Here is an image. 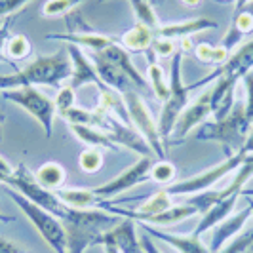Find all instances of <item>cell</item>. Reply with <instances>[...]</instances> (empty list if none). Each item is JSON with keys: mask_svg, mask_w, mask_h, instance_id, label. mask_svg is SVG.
<instances>
[{"mask_svg": "<svg viewBox=\"0 0 253 253\" xmlns=\"http://www.w3.org/2000/svg\"><path fill=\"white\" fill-rule=\"evenodd\" d=\"M122 221V217L105 210H75L69 208L61 219L67 238V253H84L93 248L99 236Z\"/></svg>", "mask_w": 253, "mask_h": 253, "instance_id": "6da1fadb", "label": "cell"}, {"mask_svg": "<svg viewBox=\"0 0 253 253\" xmlns=\"http://www.w3.org/2000/svg\"><path fill=\"white\" fill-rule=\"evenodd\" d=\"M183 51L177 50L171 55V67H169V97L162 105V111H160V118H158V131H160V137L162 141H166L168 137H171V131L175 127L179 114L185 111V107L189 105V95L190 91L208 86L211 82H215L221 71L217 67L213 73H210L208 76H204L202 80H198L196 84H190L185 86L183 82V75H181V63H183Z\"/></svg>", "mask_w": 253, "mask_h": 253, "instance_id": "7a4b0ae2", "label": "cell"}, {"mask_svg": "<svg viewBox=\"0 0 253 253\" xmlns=\"http://www.w3.org/2000/svg\"><path fill=\"white\" fill-rule=\"evenodd\" d=\"M252 129V122L246 118V107L242 103H234V109L223 118L213 122L200 124L194 137L198 141H217L223 145L225 156L230 158L244 149L248 133Z\"/></svg>", "mask_w": 253, "mask_h": 253, "instance_id": "3957f363", "label": "cell"}, {"mask_svg": "<svg viewBox=\"0 0 253 253\" xmlns=\"http://www.w3.org/2000/svg\"><path fill=\"white\" fill-rule=\"evenodd\" d=\"M6 194L10 196L13 204H17V208L23 211V215L33 223V227L38 230V234L42 236V240L50 246L55 253H67V238H65V228L61 219L51 215L50 211L38 208L37 204L29 202L23 194H19L12 187L4 185Z\"/></svg>", "mask_w": 253, "mask_h": 253, "instance_id": "277c9868", "label": "cell"}, {"mask_svg": "<svg viewBox=\"0 0 253 253\" xmlns=\"http://www.w3.org/2000/svg\"><path fill=\"white\" fill-rule=\"evenodd\" d=\"M2 185L12 187V189L17 190L19 194H23L29 202L37 204L38 208L50 211L51 215L59 217V219H63L65 213H67V210H69V208L57 198V194H55L53 190L44 189L37 181V177H35L23 164L17 166V168L13 169L12 175H8V177L4 179Z\"/></svg>", "mask_w": 253, "mask_h": 253, "instance_id": "5b68a950", "label": "cell"}, {"mask_svg": "<svg viewBox=\"0 0 253 253\" xmlns=\"http://www.w3.org/2000/svg\"><path fill=\"white\" fill-rule=\"evenodd\" d=\"M122 101L126 105L127 116H129V124L135 127L141 135H143V139L149 143V147L152 149L154 156H156L158 160H166L164 141H162L160 131H158V122H154L151 111H149L147 103L143 101L139 91L131 89V91L122 93Z\"/></svg>", "mask_w": 253, "mask_h": 253, "instance_id": "8992f818", "label": "cell"}, {"mask_svg": "<svg viewBox=\"0 0 253 253\" xmlns=\"http://www.w3.org/2000/svg\"><path fill=\"white\" fill-rule=\"evenodd\" d=\"M4 99L13 101L17 107H21L25 113H29L33 118H37V122L44 127L46 137L50 139L51 131H53V118H55V105L48 95H44L42 91H38L35 86H25V88H17L12 91H2Z\"/></svg>", "mask_w": 253, "mask_h": 253, "instance_id": "52a82bcc", "label": "cell"}, {"mask_svg": "<svg viewBox=\"0 0 253 253\" xmlns=\"http://www.w3.org/2000/svg\"><path fill=\"white\" fill-rule=\"evenodd\" d=\"M246 152L240 151L238 154L227 158L225 162L213 166L210 169H206L202 173L194 175V177H189L185 181H179V183H173L168 187V192L169 194H177V196H192V194H198V192H204V190H210L215 183H219L223 177H227L228 173H232L234 169H238L242 166V162L246 160Z\"/></svg>", "mask_w": 253, "mask_h": 253, "instance_id": "ba28073f", "label": "cell"}, {"mask_svg": "<svg viewBox=\"0 0 253 253\" xmlns=\"http://www.w3.org/2000/svg\"><path fill=\"white\" fill-rule=\"evenodd\" d=\"M152 164H154V162H152L151 156H141L139 160L133 166H129L126 171H122L120 175H116L114 179H111L109 183L95 187L93 192H95L99 198H103V200L114 198V196H118V194H122V192H126V190L133 189V187H137V185L145 183V181H149V179H151Z\"/></svg>", "mask_w": 253, "mask_h": 253, "instance_id": "9c48e42d", "label": "cell"}, {"mask_svg": "<svg viewBox=\"0 0 253 253\" xmlns=\"http://www.w3.org/2000/svg\"><path fill=\"white\" fill-rule=\"evenodd\" d=\"M103 113V126L101 129L107 131V135L116 143V147H126L129 151L137 152L139 156H154L152 149L149 147V143L143 139L139 131L129 124H124L122 120H118L114 114L105 113V111H99Z\"/></svg>", "mask_w": 253, "mask_h": 253, "instance_id": "30bf717a", "label": "cell"}, {"mask_svg": "<svg viewBox=\"0 0 253 253\" xmlns=\"http://www.w3.org/2000/svg\"><path fill=\"white\" fill-rule=\"evenodd\" d=\"M210 116H211V86L206 89L202 95H198L192 103H189L185 107V111L179 114L175 127L171 131L173 143L183 141L189 135L190 129H194L198 124H204L206 118H210Z\"/></svg>", "mask_w": 253, "mask_h": 253, "instance_id": "8fae6325", "label": "cell"}, {"mask_svg": "<svg viewBox=\"0 0 253 253\" xmlns=\"http://www.w3.org/2000/svg\"><path fill=\"white\" fill-rule=\"evenodd\" d=\"M69 57H71V63H73V75H71V84L69 88H82L86 84H93L99 91H107V86L101 82V78L97 75L95 67L91 63V59L86 57V53L80 50L75 44H69Z\"/></svg>", "mask_w": 253, "mask_h": 253, "instance_id": "7c38bea8", "label": "cell"}, {"mask_svg": "<svg viewBox=\"0 0 253 253\" xmlns=\"http://www.w3.org/2000/svg\"><path fill=\"white\" fill-rule=\"evenodd\" d=\"M135 225L137 223L133 219L122 217V221L116 227H113L111 230H107L105 234L99 236L95 246H99V242H111L120 250V253H145L141 248L139 236L135 232Z\"/></svg>", "mask_w": 253, "mask_h": 253, "instance_id": "4fadbf2b", "label": "cell"}, {"mask_svg": "<svg viewBox=\"0 0 253 253\" xmlns=\"http://www.w3.org/2000/svg\"><path fill=\"white\" fill-rule=\"evenodd\" d=\"M221 71V69H219ZM240 80L234 76L219 75L211 86V116L213 120H223L234 109V91Z\"/></svg>", "mask_w": 253, "mask_h": 253, "instance_id": "5bb4252c", "label": "cell"}, {"mask_svg": "<svg viewBox=\"0 0 253 253\" xmlns=\"http://www.w3.org/2000/svg\"><path fill=\"white\" fill-rule=\"evenodd\" d=\"M143 232H147L151 238H158V240L166 242L168 246H171L177 253H211L210 248H206L200 240V236L196 234H171L166 232L160 227H152L147 223H139Z\"/></svg>", "mask_w": 253, "mask_h": 253, "instance_id": "9a60e30c", "label": "cell"}, {"mask_svg": "<svg viewBox=\"0 0 253 253\" xmlns=\"http://www.w3.org/2000/svg\"><path fill=\"white\" fill-rule=\"evenodd\" d=\"M252 215H253L252 208L248 206L246 210H242V211H238V213L227 217L223 223H219V225L215 227V230H213L211 242H210V252L217 253L223 246H227L228 240L236 238L238 232L244 228V225L248 223V219H250Z\"/></svg>", "mask_w": 253, "mask_h": 253, "instance_id": "2e32d148", "label": "cell"}, {"mask_svg": "<svg viewBox=\"0 0 253 253\" xmlns=\"http://www.w3.org/2000/svg\"><path fill=\"white\" fill-rule=\"evenodd\" d=\"M217 21H211L208 17H196V19H187V21H179V23H168L160 25L154 31V37L168 38V40H181V38H190L196 33L217 29Z\"/></svg>", "mask_w": 253, "mask_h": 253, "instance_id": "e0dca14e", "label": "cell"}, {"mask_svg": "<svg viewBox=\"0 0 253 253\" xmlns=\"http://www.w3.org/2000/svg\"><path fill=\"white\" fill-rule=\"evenodd\" d=\"M253 33V0L248 2L240 12H234L230 29L227 31V35L221 40V46L227 48L228 51H232L244 38Z\"/></svg>", "mask_w": 253, "mask_h": 253, "instance_id": "ac0fdd59", "label": "cell"}, {"mask_svg": "<svg viewBox=\"0 0 253 253\" xmlns=\"http://www.w3.org/2000/svg\"><path fill=\"white\" fill-rule=\"evenodd\" d=\"M48 40H63L69 44H75V46H82V48H88L89 51H101L105 48H109L111 44H114L116 40L103 33H97L93 29L88 31H78V33H57V35H48Z\"/></svg>", "mask_w": 253, "mask_h": 253, "instance_id": "d6986e66", "label": "cell"}, {"mask_svg": "<svg viewBox=\"0 0 253 253\" xmlns=\"http://www.w3.org/2000/svg\"><path fill=\"white\" fill-rule=\"evenodd\" d=\"M219 69L223 75L234 76L238 80H242L250 71H253V38L232 51L227 63L221 65Z\"/></svg>", "mask_w": 253, "mask_h": 253, "instance_id": "ffe728a7", "label": "cell"}, {"mask_svg": "<svg viewBox=\"0 0 253 253\" xmlns=\"http://www.w3.org/2000/svg\"><path fill=\"white\" fill-rule=\"evenodd\" d=\"M55 194L67 208H75V210H93V208L103 210L107 206V200L99 198L93 189H59L55 190Z\"/></svg>", "mask_w": 253, "mask_h": 253, "instance_id": "44dd1931", "label": "cell"}, {"mask_svg": "<svg viewBox=\"0 0 253 253\" xmlns=\"http://www.w3.org/2000/svg\"><path fill=\"white\" fill-rule=\"evenodd\" d=\"M152 40H154V31L145 27L143 23H135L129 27L126 33H122V37L118 38L120 46L127 53H147L151 50Z\"/></svg>", "mask_w": 253, "mask_h": 253, "instance_id": "7402d4cb", "label": "cell"}, {"mask_svg": "<svg viewBox=\"0 0 253 253\" xmlns=\"http://www.w3.org/2000/svg\"><path fill=\"white\" fill-rule=\"evenodd\" d=\"M238 196H240V194H232V196H228V198H225V200L217 202L215 206H211V208L202 215L200 223H198V227L194 228L192 234L202 236L204 232H208L210 228H215L219 223H223L227 217H230L232 210H234V206H236Z\"/></svg>", "mask_w": 253, "mask_h": 253, "instance_id": "603a6c76", "label": "cell"}, {"mask_svg": "<svg viewBox=\"0 0 253 253\" xmlns=\"http://www.w3.org/2000/svg\"><path fill=\"white\" fill-rule=\"evenodd\" d=\"M198 210L190 204H179V206H171L169 210H166L162 213H156V215H149L143 217L137 223H147V225H152V227H171V225H177L181 221L189 219V217L196 215Z\"/></svg>", "mask_w": 253, "mask_h": 253, "instance_id": "cb8c5ba5", "label": "cell"}, {"mask_svg": "<svg viewBox=\"0 0 253 253\" xmlns=\"http://www.w3.org/2000/svg\"><path fill=\"white\" fill-rule=\"evenodd\" d=\"M71 131L76 139H80L82 143H86L88 147L93 149H109V151H118L116 143H114L107 131H103L101 127L93 126H71Z\"/></svg>", "mask_w": 253, "mask_h": 253, "instance_id": "d4e9b609", "label": "cell"}, {"mask_svg": "<svg viewBox=\"0 0 253 253\" xmlns=\"http://www.w3.org/2000/svg\"><path fill=\"white\" fill-rule=\"evenodd\" d=\"M35 177H37V181L44 189L55 192V190H59L63 187L67 173H65V168L61 164H57V162H46V164H42L37 169Z\"/></svg>", "mask_w": 253, "mask_h": 253, "instance_id": "484cf974", "label": "cell"}, {"mask_svg": "<svg viewBox=\"0 0 253 253\" xmlns=\"http://www.w3.org/2000/svg\"><path fill=\"white\" fill-rule=\"evenodd\" d=\"M151 53V51H147ZM147 80L151 84L154 95L164 103L169 97V82H166V73L162 69V65H158L154 61V55L149 57V67H147Z\"/></svg>", "mask_w": 253, "mask_h": 253, "instance_id": "4316f807", "label": "cell"}, {"mask_svg": "<svg viewBox=\"0 0 253 253\" xmlns=\"http://www.w3.org/2000/svg\"><path fill=\"white\" fill-rule=\"evenodd\" d=\"M194 57L198 59V61H202L206 65H225L228 61V57H230V53L232 51H228L227 48H223L221 44H217V46H211V44H206V42H200V44H196L194 46Z\"/></svg>", "mask_w": 253, "mask_h": 253, "instance_id": "83f0119b", "label": "cell"}, {"mask_svg": "<svg viewBox=\"0 0 253 253\" xmlns=\"http://www.w3.org/2000/svg\"><path fill=\"white\" fill-rule=\"evenodd\" d=\"M61 118L69 122V126H93V127H101L103 126V113H89L86 109H80V107H73L69 111H65L61 114Z\"/></svg>", "mask_w": 253, "mask_h": 253, "instance_id": "f1b7e54d", "label": "cell"}, {"mask_svg": "<svg viewBox=\"0 0 253 253\" xmlns=\"http://www.w3.org/2000/svg\"><path fill=\"white\" fill-rule=\"evenodd\" d=\"M129 4H131L133 15L137 17V23H143V25L152 29V31H156L158 27L162 25L156 12H154V8H152L151 0H129Z\"/></svg>", "mask_w": 253, "mask_h": 253, "instance_id": "f546056e", "label": "cell"}, {"mask_svg": "<svg viewBox=\"0 0 253 253\" xmlns=\"http://www.w3.org/2000/svg\"><path fill=\"white\" fill-rule=\"evenodd\" d=\"M103 162H105V154H103L101 149H93V147H88L80 152L78 156V164H80V169L86 171V173H97L103 168Z\"/></svg>", "mask_w": 253, "mask_h": 253, "instance_id": "4dcf8cb0", "label": "cell"}, {"mask_svg": "<svg viewBox=\"0 0 253 253\" xmlns=\"http://www.w3.org/2000/svg\"><path fill=\"white\" fill-rule=\"evenodd\" d=\"M4 51L12 59H25L27 55H31L33 46H31V40L25 35H13V37H8V40H6Z\"/></svg>", "mask_w": 253, "mask_h": 253, "instance_id": "1f68e13d", "label": "cell"}, {"mask_svg": "<svg viewBox=\"0 0 253 253\" xmlns=\"http://www.w3.org/2000/svg\"><path fill=\"white\" fill-rule=\"evenodd\" d=\"M84 0H46L42 6V15L44 17H59V15H69L78 4Z\"/></svg>", "mask_w": 253, "mask_h": 253, "instance_id": "d6a6232c", "label": "cell"}, {"mask_svg": "<svg viewBox=\"0 0 253 253\" xmlns=\"http://www.w3.org/2000/svg\"><path fill=\"white\" fill-rule=\"evenodd\" d=\"M175 173H177V169H175V166L171 164V162H168V160H158V162L152 164L151 179L156 181V183L166 185V183H171V179H175Z\"/></svg>", "mask_w": 253, "mask_h": 253, "instance_id": "836d02e7", "label": "cell"}, {"mask_svg": "<svg viewBox=\"0 0 253 253\" xmlns=\"http://www.w3.org/2000/svg\"><path fill=\"white\" fill-rule=\"evenodd\" d=\"M252 242H253V228H250V230L238 234L236 238H232L227 246H223L217 253H244L246 248H248Z\"/></svg>", "mask_w": 253, "mask_h": 253, "instance_id": "e575fe53", "label": "cell"}, {"mask_svg": "<svg viewBox=\"0 0 253 253\" xmlns=\"http://www.w3.org/2000/svg\"><path fill=\"white\" fill-rule=\"evenodd\" d=\"M55 111L59 114H63L65 111H69V109H73L76 105V95H75V89L69 88V86H65V88L59 89V93H57V97H55Z\"/></svg>", "mask_w": 253, "mask_h": 253, "instance_id": "d590c367", "label": "cell"}, {"mask_svg": "<svg viewBox=\"0 0 253 253\" xmlns=\"http://www.w3.org/2000/svg\"><path fill=\"white\" fill-rule=\"evenodd\" d=\"M179 48H175L173 40H168V38H158L154 37L152 40V46H151V53L154 57H171Z\"/></svg>", "mask_w": 253, "mask_h": 253, "instance_id": "8d00e7d4", "label": "cell"}, {"mask_svg": "<svg viewBox=\"0 0 253 253\" xmlns=\"http://www.w3.org/2000/svg\"><path fill=\"white\" fill-rule=\"evenodd\" d=\"M244 86H246V93H248V101L244 103L246 107V118L253 124V71H250L248 75L242 78Z\"/></svg>", "mask_w": 253, "mask_h": 253, "instance_id": "74e56055", "label": "cell"}, {"mask_svg": "<svg viewBox=\"0 0 253 253\" xmlns=\"http://www.w3.org/2000/svg\"><path fill=\"white\" fill-rule=\"evenodd\" d=\"M27 2H31V0H0V21H2V17L10 15V13L19 12Z\"/></svg>", "mask_w": 253, "mask_h": 253, "instance_id": "f35d334b", "label": "cell"}, {"mask_svg": "<svg viewBox=\"0 0 253 253\" xmlns=\"http://www.w3.org/2000/svg\"><path fill=\"white\" fill-rule=\"evenodd\" d=\"M10 25H12V19L8 17L6 23H4V27H2V31H0V63L13 65V61L12 59H8V55H6V51H4V48H6V40H8V37H10Z\"/></svg>", "mask_w": 253, "mask_h": 253, "instance_id": "ab89813d", "label": "cell"}, {"mask_svg": "<svg viewBox=\"0 0 253 253\" xmlns=\"http://www.w3.org/2000/svg\"><path fill=\"white\" fill-rule=\"evenodd\" d=\"M139 240H141V248H143V252L145 253H162L160 250H158V246L154 244V240H152L147 232H143V236H141Z\"/></svg>", "mask_w": 253, "mask_h": 253, "instance_id": "60d3db41", "label": "cell"}, {"mask_svg": "<svg viewBox=\"0 0 253 253\" xmlns=\"http://www.w3.org/2000/svg\"><path fill=\"white\" fill-rule=\"evenodd\" d=\"M0 253H21V250L13 242L6 240V238L0 236Z\"/></svg>", "mask_w": 253, "mask_h": 253, "instance_id": "b9f144b4", "label": "cell"}, {"mask_svg": "<svg viewBox=\"0 0 253 253\" xmlns=\"http://www.w3.org/2000/svg\"><path fill=\"white\" fill-rule=\"evenodd\" d=\"M0 173L2 175H12L13 173V168H12V164L4 158V156H0Z\"/></svg>", "mask_w": 253, "mask_h": 253, "instance_id": "7bdbcfd3", "label": "cell"}, {"mask_svg": "<svg viewBox=\"0 0 253 253\" xmlns=\"http://www.w3.org/2000/svg\"><path fill=\"white\" fill-rule=\"evenodd\" d=\"M179 50L183 51V53H192V51H194L192 40H190V38H181V48H179Z\"/></svg>", "mask_w": 253, "mask_h": 253, "instance_id": "ee69618b", "label": "cell"}, {"mask_svg": "<svg viewBox=\"0 0 253 253\" xmlns=\"http://www.w3.org/2000/svg\"><path fill=\"white\" fill-rule=\"evenodd\" d=\"M242 151L246 152V154H253V124H252V129H250V133H248V139H246V145H244Z\"/></svg>", "mask_w": 253, "mask_h": 253, "instance_id": "f6af8a7d", "label": "cell"}, {"mask_svg": "<svg viewBox=\"0 0 253 253\" xmlns=\"http://www.w3.org/2000/svg\"><path fill=\"white\" fill-rule=\"evenodd\" d=\"M99 246L105 250V253H120V250L114 244H111V242H99Z\"/></svg>", "mask_w": 253, "mask_h": 253, "instance_id": "bcb514c9", "label": "cell"}, {"mask_svg": "<svg viewBox=\"0 0 253 253\" xmlns=\"http://www.w3.org/2000/svg\"><path fill=\"white\" fill-rule=\"evenodd\" d=\"M248 2H252V0H236V2H234V12H240Z\"/></svg>", "mask_w": 253, "mask_h": 253, "instance_id": "7dc6e473", "label": "cell"}, {"mask_svg": "<svg viewBox=\"0 0 253 253\" xmlns=\"http://www.w3.org/2000/svg\"><path fill=\"white\" fill-rule=\"evenodd\" d=\"M181 2H183L187 8H194V6H198V4H200V0H181Z\"/></svg>", "mask_w": 253, "mask_h": 253, "instance_id": "c3c4849f", "label": "cell"}, {"mask_svg": "<svg viewBox=\"0 0 253 253\" xmlns=\"http://www.w3.org/2000/svg\"><path fill=\"white\" fill-rule=\"evenodd\" d=\"M13 215H6V213H0V223H12Z\"/></svg>", "mask_w": 253, "mask_h": 253, "instance_id": "681fc988", "label": "cell"}, {"mask_svg": "<svg viewBox=\"0 0 253 253\" xmlns=\"http://www.w3.org/2000/svg\"><path fill=\"white\" fill-rule=\"evenodd\" d=\"M242 194H244V196H252V198H253V189H248V190H242Z\"/></svg>", "mask_w": 253, "mask_h": 253, "instance_id": "f907efd6", "label": "cell"}, {"mask_svg": "<svg viewBox=\"0 0 253 253\" xmlns=\"http://www.w3.org/2000/svg\"><path fill=\"white\" fill-rule=\"evenodd\" d=\"M246 200H248V206L252 208V211H253V198L252 196H246Z\"/></svg>", "mask_w": 253, "mask_h": 253, "instance_id": "816d5d0a", "label": "cell"}, {"mask_svg": "<svg viewBox=\"0 0 253 253\" xmlns=\"http://www.w3.org/2000/svg\"><path fill=\"white\" fill-rule=\"evenodd\" d=\"M244 253H253V242L248 246V248H246V252H244Z\"/></svg>", "mask_w": 253, "mask_h": 253, "instance_id": "f5cc1de1", "label": "cell"}, {"mask_svg": "<svg viewBox=\"0 0 253 253\" xmlns=\"http://www.w3.org/2000/svg\"><path fill=\"white\" fill-rule=\"evenodd\" d=\"M215 2H221V4H228V2H236V0H215Z\"/></svg>", "mask_w": 253, "mask_h": 253, "instance_id": "db71d44e", "label": "cell"}, {"mask_svg": "<svg viewBox=\"0 0 253 253\" xmlns=\"http://www.w3.org/2000/svg\"><path fill=\"white\" fill-rule=\"evenodd\" d=\"M4 23H6V19H2V21H0V31H2V27H4Z\"/></svg>", "mask_w": 253, "mask_h": 253, "instance_id": "11a10c76", "label": "cell"}, {"mask_svg": "<svg viewBox=\"0 0 253 253\" xmlns=\"http://www.w3.org/2000/svg\"><path fill=\"white\" fill-rule=\"evenodd\" d=\"M0 141H2V127H0Z\"/></svg>", "mask_w": 253, "mask_h": 253, "instance_id": "9f6ffc18", "label": "cell"}, {"mask_svg": "<svg viewBox=\"0 0 253 253\" xmlns=\"http://www.w3.org/2000/svg\"><path fill=\"white\" fill-rule=\"evenodd\" d=\"M99 2H105V0H99Z\"/></svg>", "mask_w": 253, "mask_h": 253, "instance_id": "6f0895ef", "label": "cell"}]
</instances>
